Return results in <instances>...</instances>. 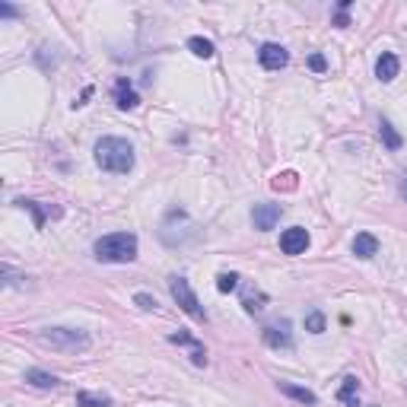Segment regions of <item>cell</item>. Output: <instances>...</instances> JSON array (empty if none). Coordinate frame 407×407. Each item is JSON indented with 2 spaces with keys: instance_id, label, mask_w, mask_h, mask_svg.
Listing matches in <instances>:
<instances>
[{
  "instance_id": "obj_7",
  "label": "cell",
  "mask_w": 407,
  "mask_h": 407,
  "mask_svg": "<svg viewBox=\"0 0 407 407\" xmlns=\"http://www.w3.org/2000/svg\"><path fill=\"white\" fill-rule=\"evenodd\" d=\"M264 344L274 350H293V331H290V322H277L264 328Z\"/></svg>"
},
{
  "instance_id": "obj_5",
  "label": "cell",
  "mask_w": 407,
  "mask_h": 407,
  "mask_svg": "<svg viewBox=\"0 0 407 407\" xmlns=\"http://www.w3.org/2000/svg\"><path fill=\"white\" fill-rule=\"evenodd\" d=\"M258 60H261L264 70H283V67L290 64V51L277 42H264L261 48H258Z\"/></svg>"
},
{
  "instance_id": "obj_13",
  "label": "cell",
  "mask_w": 407,
  "mask_h": 407,
  "mask_svg": "<svg viewBox=\"0 0 407 407\" xmlns=\"http://www.w3.org/2000/svg\"><path fill=\"white\" fill-rule=\"evenodd\" d=\"M337 401L344 407H359V379L356 376H347L341 385V391H337Z\"/></svg>"
},
{
  "instance_id": "obj_2",
  "label": "cell",
  "mask_w": 407,
  "mask_h": 407,
  "mask_svg": "<svg viewBox=\"0 0 407 407\" xmlns=\"http://www.w3.org/2000/svg\"><path fill=\"white\" fill-rule=\"evenodd\" d=\"M92 252L102 264H131L137 258V236L134 233H112L102 236L92 245Z\"/></svg>"
},
{
  "instance_id": "obj_6",
  "label": "cell",
  "mask_w": 407,
  "mask_h": 407,
  "mask_svg": "<svg viewBox=\"0 0 407 407\" xmlns=\"http://www.w3.org/2000/svg\"><path fill=\"white\" fill-rule=\"evenodd\" d=\"M280 213H283L280 204H270V201L255 204V210H252V223H255V229H261V233L274 229L277 223H280Z\"/></svg>"
},
{
  "instance_id": "obj_25",
  "label": "cell",
  "mask_w": 407,
  "mask_h": 407,
  "mask_svg": "<svg viewBox=\"0 0 407 407\" xmlns=\"http://www.w3.org/2000/svg\"><path fill=\"white\" fill-rule=\"evenodd\" d=\"M334 26H341V29H347V26H350V19H347V10H341V13H337V16H334Z\"/></svg>"
},
{
  "instance_id": "obj_14",
  "label": "cell",
  "mask_w": 407,
  "mask_h": 407,
  "mask_svg": "<svg viewBox=\"0 0 407 407\" xmlns=\"http://www.w3.org/2000/svg\"><path fill=\"white\" fill-rule=\"evenodd\" d=\"M379 137H382V144L388 147V150H401V144H404V137L401 134L395 131V125H391V121H379Z\"/></svg>"
},
{
  "instance_id": "obj_11",
  "label": "cell",
  "mask_w": 407,
  "mask_h": 407,
  "mask_svg": "<svg viewBox=\"0 0 407 407\" xmlns=\"http://www.w3.org/2000/svg\"><path fill=\"white\" fill-rule=\"evenodd\" d=\"M115 102H118V108H125V112L140 105V96L134 92V83L127 77H121L118 83H115Z\"/></svg>"
},
{
  "instance_id": "obj_23",
  "label": "cell",
  "mask_w": 407,
  "mask_h": 407,
  "mask_svg": "<svg viewBox=\"0 0 407 407\" xmlns=\"http://www.w3.org/2000/svg\"><path fill=\"white\" fill-rule=\"evenodd\" d=\"M134 302H137L144 312H156V300L150 293H137V296H134Z\"/></svg>"
},
{
  "instance_id": "obj_24",
  "label": "cell",
  "mask_w": 407,
  "mask_h": 407,
  "mask_svg": "<svg viewBox=\"0 0 407 407\" xmlns=\"http://www.w3.org/2000/svg\"><path fill=\"white\" fill-rule=\"evenodd\" d=\"M309 67H312L315 73H324V70H328V60H324L322 54H312V58H309Z\"/></svg>"
},
{
  "instance_id": "obj_22",
  "label": "cell",
  "mask_w": 407,
  "mask_h": 407,
  "mask_svg": "<svg viewBox=\"0 0 407 407\" xmlns=\"http://www.w3.org/2000/svg\"><path fill=\"white\" fill-rule=\"evenodd\" d=\"M274 188H277V191H280V188H290V191H293V188H296V172L277 175V179H274Z\"/></svg>"
},
{
  "instance_id": "obj_27",
  "label": "cell",
  "mask_w": 407,
  "mask_h": 407,
  "mask_svg": "<svg viewBox=\"0 0 407 407\" xmlns=\"http://www.w3.org/2000/svg\"><path fill=\"white\" fill-rule=\"evenodd\" d=\"M401 194H404V201H407V172H404V179H401Z\"/></svg>"
},
{
  "instance_id": "obj_10",
  "label": "cell",
  "mask_w": 407,
  "mask_h": 407,
  "mask_svg": "<svg viewBox=\"0 0 407 407\" xmlns=\"http://www.w3.org/2000/svg\"><path fill=\"white\" fill-rule=\"evenodd\" d=\"M398 70H401V60H398V54L391 51H382L376 60V77L382 80V83H391V80L398 77Z\"/></svg>"
},
{
  "instance_id": "obj_20",
  "label": "cell",
  "mask_w": 407,
  "mask_h": 407,
  "mask_svg": "<svg viewBox=\"0 0 407 407\" xmlns=\"http://www.w3.org/2000/svg\"><path fill=\"white\" fill-rule=\"evenodd\" d=\"M216 290H220V293H233V290H239V274H233V270H223L220 277H216Z\"/></svg>"
},
{
  "instance_id": "obj_26",
  "label": "cell",
  "mask_w": 407,
  "mask_h": 407,
  "mask_svg": "<svg viewBox=\"0 0 407 407\" xmlns=\"http://www.w3.org/2000/svg\"><path fill=\"white\" fill-rule=\"evenodd\" d=\"M0 16H19V10L10 4H0Z\"/></svg>"
},
{
  "instance_id": "obj_21",
  "label": "cell",
  "mask_w": 407,
  "mask_h": 407,
  "mask_svg": "<svg viewBox=\"0 0 407 407\" xmlns=\"http://www.w3.org/2000/svg\"><path fill=\"white\" fill-rule=\"evenodd\" d=\"M16 204H19L23 210H32V213H36V226H38V229L45 226V210L38 207V201H16Z\"/></svg>"
},
{
  "instance_id": "obj_16",
  "label": "cell",
  "mask_w": 407,
  "mask_h": 407,
  "mask_svg": "<svg viewBox=\"0 0 407 407\" xmlns=\"http://www.w3.org/2000/svg\"><path fill=\"white\" fill-rule=\"evenodd\" d=\"M26 382L36 385V388H54V385H58V376H51V372H45V369H29L26 372Z\"/></svg>"
},
{
  "instance_id": "obj_4",
  "label": "cell",
  "mask_w": 407,
  "mask_h": 407,
  "mask_svg": "<svg viewBox=\"0 0 407 407\" xmlns=\"http://www.w3.org/2000/svg\"><path fill=\"white\" fill-rule=\"evenodd\" d=\"M169 290H172V300L181 305V312H188L194 322H207V312H204V305L198 302V296H194L191 283H188L185 277H172V280H169Z\"/></svg>"
},
{
  "instance_id": "obj_18",
  "label": "cell",
  "mask_w": 407,
  "mask_h": 407,
  "mask_svg": "<svg viewBox=\"0 0 407 407\" xmlns=\"http://www.w3.org/2000/svg\"><path fill=\"white\" fill-rule=\"evenodd\" d=\"M188 48H191V54H198V58H204V60L216 54L213 42H210V38H201V36H191V38H188Z\"/></svg>"
},
{
  "instance_id": "obj_17",
  "label": "cell",
  "mask_w": 407,
  "mask_h": 407,
  "mask_svg": "<svg viewBox=\"0 0 407 407\" xmlns=\"http://www.w3.org/2000/svg\"><path fill=\"white\" fill-rule=\"evenodd\" d=\"M280 391H283V395H290L293 401H300V404H315L318 401L309 388H300V385H290V382H280Z\"/></svg>"
},
{
  "instance_id": "obj_3",
  "label": "cell",
  "mask_w": 407,
  "mask_h": 407,
  "mask_svg": "<svg viewBox=\"0 0 407 407\" xmlns=\"http://www.w3.org/2000/svg\"><path fill=\"white\" fill-rule=\"evenodd\" d=\"M38 341L48 344L54 350H64V354H77V350L90 347V334L80 328H45L38 334Z\"/></svg>"
},
{
  "instance_id": "obj_1",
  "label": "cell",
  "mask_w": 407,
  "mask_h": 407,
  "mask_svg": "<svg viewBox=\"0 0 407 407\" xmlns=\"http://www.w3.org/2000/svg\"><path fill=\"white\" fill-rule=\"evenodd\" d=\"M96 166L102 172L127 175L134 169V147L125 137H102L96 140Z\"/></svg>"
},
{
  "instance_id": "obj_15",
  "label": "cell",
  "mask_w": 407,
  "mask_h": 407,
  "mask_svg": "<svg viewBox=\"0 0 407 407\" xmlns=\"http://www.w3.org/2000/svg\"><path fill=\"white\" fill-rule=\"evenodd\" d=\"M77 407H115L108 395H96V391H77Z\"/></svg>"
},
{
  "instance_id": "obj_12",
  "label": "cell",
  "mask_w": 407,
  "mask_h": 407,
  "mask_svg": "<svg viewBox=\"0 0 407 407\" xmlns=\"http://www.w3.org/2000/svg\"><path fill=\"white\" fill-rule=\"evenodd\" d=\"M354 255L356 258H363V261H369V258H376L379 255V239L372 233H356V239H354Z\"/></svg>"
},
{
  "instance_id": "obj_9",
  "label": "cell",
  "mask_w": 407,
  "mask_h": 407,
  "mask_svg": "<svg viewBox=\"0 0 407 407\" xmlns=\"http://www.w3.org/2000/svg\"><path fill=\"white\" fill-rule=\"evenodd\" d=\"M169 344H179V347H191V363L194 366H207V350L198 337H191L188 331H179V334H169Z\"/></svg>"
},
{
  "instance_id": "obj_8",
  "label": "cell",
  "mask_w": 407,
  "mask_h": 407,
  "mask_svg": "<svg viewBox=\"0 0 407 407\" xmlns=\"http://www.w3.org/2000/svg\"><path fill=\"white\" fill-rule=\"evenodd\" d=\"M305 248H309V233H305L302 226L283 229V236H280V252L283 255H305Z\"/></svg>"
},
{
  "instance_id": "obj_19",
  "label": "cell",
  "mask_w": 407,
  "mask_h": 407,
  "mask_svg": "<svg viewBox=\"0 0 407 407\" xmlns=\"http://www.w3.org/2000/svg\"><path fill=\"white\" fill-rule=\"evenodd\" d=\"M305 331H309V334H322L324 331V312L312 309L309 315H305Z\"/></svg>"
}]
</instances>
